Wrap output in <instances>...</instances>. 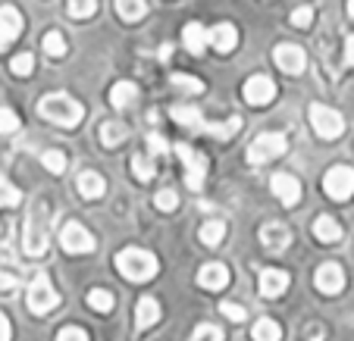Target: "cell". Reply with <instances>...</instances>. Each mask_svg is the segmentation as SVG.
Returning a JSON list of instances; mask_svg holds the SVG:
<instances>
[{"label":"cell","instance_id":"obj_1","mask_svg":"<svg viewBox=\"0 0 354 341\" xmlns=\"http://www.w3.org/2000/svg\"><path fill=\"white\" fill-rule=\"evenodd\" d=\"M38 113L44 116L47 122H54V126H79L82 116H85V107H82L79 101H73L69 94H47V97H41L38 104Z\"/></svg>","mask_w":354,"mask_h":341},{"label":"cell","instance_id":"obj_2","mask_svg":"<svg viewBox=\"0 0 354 341\" xmlns=\"http://www.w3.org/2000/svg\"><path fill=\"white\" fill-rule=\"evenodd\" d=\"M116 269H120V275L129 282H147L157 275L160 263H157L154 254H147V251H141V248H126L116 254Z\"/></svg>","mask_w":354,"mask_h":341},{"label":"cell","instance_id":"obj_3","mask_svg":"<svg viewBox=\"0 0 354 341\" xmlns=\"http://www.w3.org/2000/svg\"><path fill=\"white\" fill-rule=\"evenodd\" d=\"M26 301H28V310H32V313L44 316V313H50V310L60 304V295H57V288L50 285V279H47L44 273H38L32 279V285H28Z\"/></svg>","mask_w":354,"mask_h":341},{"label":"cell","instance_id":"obj_4","mask_svg":"<svg viewBox=\"0 0 354 341\" xmlns=\"http://www.w3.org/2000/svg\"><path fill=\"white\" fill-rule=\"evenodd\" d=\"M310 126H314V132L326 141L339 138V135L345 132V119H342V113L333 110V107H326V104H310Z\"/></svg>","mask_w":354,"mask_h":341},{"label":"cell","instance_id":"obj_5","mask_svg":"<svg viewBox=\"0 0 354 341\" xmlns=\"http://www.w3.org/2000/svg\"><path fill=\"white\" fill-rule=\"evenodd\" d=\"M288 150V141L286 135L279 132H263L261 138L248 148V160L251 163H267V160H276V157H282Z\"/></svg>","mask_w":354,"mask_h":341},{"label":"cell","instance_id":"obj_6","mask_svg":"<svg viewBox=\"0 0 354 341\" xmlns=\"http://www.w3.org/2000/svg\"><path fill=\"white\" fill-rule=\"evenodd\" d=\"M176 154H179L182 166H185V185L192 191H198L204 185V175H207V160L192 148V144H176Z\"/></svg>","mask_w":354,"mask_h":341},{"label":"cell","instance_id":"obj_7","mask_svg":"<svg viewBox=\"0 0 354 341\" xmlns=\"http://www.w3.org/2000/svg\"><path fill=\"white\" fill-rule=\"evenodd\" d=\"M323 191L333 201H348L354 194V169L351 166H333L323 175Z\"/></svg>","mask_w":354,"mask_h":341},{"label":"cell","instance_id":"obj_8","mask_svg":"<svg viewBox=\"0 0 354 341\" xmlns=\"http://www.w3.org/2000/svg\"><path fill=\"white\" fill-rule=\"evenodd\" d=\"M22 244H26L28 257H41L47 251V228H44V213H41V207H35V213H28Z\"/></svg>","mask_w":354,"mask_h":341},{"label":"cell","instance_id":"obj_9","mask_svg":"<svg viewBox=\"0 0 354 341\" xmlns=\"http://www.w3.org/2000/svg\"><path fill=\"white\" fill-rule=\"evenodd\" d=\"M60 241L69 254H91L94 251V235L82 222H66L60 228Z\"/></svg>","mask_w":354,"mask_h":341},{"label":"cell","instance_id":"obj_10","mask_svg":"<svg viewBox=\"0 0 354 341\" xmlns=\"http://www.w3.org/2000/svg\"><path fill=\"white\" fill-rule=\"evenodd\" d=\"M241 97H245L251 107H263V104H270L276 97V85L270 75H251V79L245 81V88H241Z\"/></svg>","mask_w":354,"mask_h":341},{"label":"cell","instance_id":"obj_11","mask_svg":"<svg viewBox=\"0 0 354 341\" xmlns=\"http://www.w3.org/2000/svg\"><path fill=\"white\" fill-rule=\"evenodd\" d=\"M273 63L288 75H301L304 66H308V54L301 50L298 44H279L273 50Z\"/></svg>","mask_w":354,"mask_h":341},{"label":"cell","instance_id":"obj_12","mask_svg":"<svg viewBox=\"0 0 354 341\" xmlns=\"http://www.w3.org/2000/svg\"><path fill=\"white\" fill-rule=\"evenodd\" d=\"M270 188H273V194L286 207H295V204L301 201V185H298V179L288 173H276L273 179H270Z\"/></svg>","mask_w":354,"mask_h":341},{"label":"cell","instance_id":"obj_13","mask_svg":"<svg viewBox=\"0 0 354 341\" xmlns=\"http://www.w3.org/2000/svg\"><path fill=\"white\" fill-rule=\"evenodd\" d=\"M314 282L323 295H339L342 288H345V273H342L339 263H323V266L317 269Z\"/></svg>","mask_w":354,"mask_h":341},{"label":"cell","instance_id":"obj_14","mask_svg":"<svg viewBox=\"0 0 354 341\" xmlns=\"http://www.w3.org/2000/svg\"><path fill=\"white\" fill-rule=\"evenodd\" d=\"M22 32V16L16 13V7H0V54L19 38Z\"/></svg>","mask_w":354,"mask_h":341},{"label":"cell","instance_id":"obj_15","mask_svg":"<svg viewBox=\"0 0 354 341\" xmlns=\"http://www.w3.org/2000/svg\"><path fill=\"white\" fill-rule=\"evenodd\" d=\"M261 241L270 254H282V251L292 244V232H288V226H282V222H267V226L261 228Z\"/></svg>","mask_w":354,"mask_h":341},{"label":"cell","instance_id":"obj_16","mask_svg":"<svg viewBox=\"0 0 354 341\" xmlns=\"http://www.w3.org/2000/svg\"><path fill=\"white\" fill-rule=\"evenodd\" d=\"M288 273L286 269H276V266H270V269H263L261 273V295L263 298H282L288 291Z\"/></svg>","mask_w":354,"mask_h":341},{"label":"cell","instance_id":"obj_17","mask_svg":"<svg viewBox=\"0 0 354 341\" xmlns=\"http://www.w3.org/2000/svg\"><path fill=\"white\" fill-rule=\"evenodd\" d=\"M207 41L220 54H232L235 47H239V32H235V26H229V22H220V26L207 28Z\"/></svg>","mask_w":354,"mask_h":341},{"label":"cell","instance_id":"obj_18","mask_svg":"<svg viewBox=\"0 0 354 341\" xmlns=\"http://www.w3.org/2000/svg\"><path fill=\"white\" fill-rule=\"evenodd\" d=\"M198 285L207 288V291H220L229 285V269L223 263H207V266L198 269Z\"/></svg>","mask_w":354,"mask_h":341},{"label":"cell","instance_id":"obj_19","mask_svg":"<svg viewBox=\"0 0 354 341\" xmlns=\"http://www.w3.org/2000/svg\"><path fill=\"white\" fill-rule=\"evenodd\" d=\"M182 44H185L188 54L201 57V54H204V50L210 47V41H207V28L201 26V22H188V26L182 28Z\"/></svg>","mask_w":354,"mask_h":341},{"label":"cell","instance_id":"obj_20","mask_svg":"<svg viewBox=\"0 0 354 341\" xmlns=\"http://www.w3.org/2000/svg\"><path fill=\"white\" fill-rule=\"evenodd\" d=\"M75 188H79L82 197L97 201V197H104V191H107V182H104V175H97V173H82L79 179H75Z\"/></svg>","mask_w":354,"mask_h":341},{"label":"cell","instance_id":"obj_21","mask_svg":"<svg viewBox=\"0 0 354 341\" xmlns=\"http://www.w3.org/2000/svg\"><path fill=\"white\" fill-rule=\"evenodd\" d=\"M154 322H160V304L154 298H141L138 301V310H135V329H151Z\"/></svg>","mask_w":354,"mask_h":341},{"label":"cell","instance_id":"obj_22","mask_svg":"<svg viewBox=\"0 0 354 341\" xmlns=\"http://www.w3.org/2000/svg\"><path fill=\"white\" fill-rule=\"evenodd\" d=\"M135 101H138V85H135V81H116L113 91H110V104H113L116 110H126V107H132Z\"/></svg>","mask_w":354,"mask_h":341},{"label":"cell","instance_id":"obj_23","mask_svg":"<svg viewBox=\"0 0 354 341\" xmlns=\"http://www.w3.org/2000/svg\"><path fill=\"white\" fill-rule=\"evenodd\" d=\"M97 135H100V144H104V148H116V144L126 141L129 128L122 126V122H100Z\"/></svg>","mask_w":354,"mask_h":341},{"label":"cell","instance_id":"obj_24","mask_svg":"<svg viewBox=\"0 0 354 341\" xmlns=\"http://www.w3.org/2000/svg\"><path fill=\"white\" fill-rule=\"evenodd\" d=\"M314 235L323 241V244H335V241H342V226L333 220V216H320V220L314 222Z\"/></svg>","mask_w":354,"mask_h":341},{"label":"cell","instance_id":"obj_25","mask_svg":"<svg viewBox=\"0 0 354 341\" xmlns=\"http://www.w3.org/2000/svg\"><path fill=\"white\" fill-rule=\"evenodd\" d=\"M198 128H201V132H207V135H216V138H232V135H239L241 119H239V116H232V119L216 122V126H214V122H204V119H201Z\"/></svg>","mask_w":354,"mask_h":341},{"label":"cell","instance_id":"obj_26","mask_svg":"<svg viewBox=\"0 0 354 341\" xmlns=\"http://www.w3.org/2000/svg\"><path fill=\"white\" fill-rule=\"evenodd\" d=\"M116 13L126 22H138V19H145L147 3L145 0H116Z\"/></svg>","mask_w":354,"mask_h":341},{"label":"cell","instance_id":"obj_27","mask_svg":"<svg viewBox=\"0 0 354 341\" xmlns=\"http://www.w3.org/2000/svg\"><path fill=\"white\" fill-rule=\"evenodd\" d=\"M66 38H63V32H57V28H50V32L44 35V54L50 57V60H63L66 57Z\"/></svg>","mask_w":354,"mask_h":341},{"label":"cell","instance_id":"obj_28","mask_svg":"<svg viewBox=\"0 0 354 341\" xmlns=\"http://www.w3.org/2000/svg\"><path fill=\"white\" fill-rule=\"evenodd\" d=\"M251 335H254V341H282V329L276 320H257Z\"/></svg>","mask_w":354,"mask_h":341},{"label":"cell","instance_id":"obj_29","mask_svg":"<svg viewBox=\"0 0 354 341\" xmlns=\"http://www.w3.org/2000/svg\"><path fill=\"white\" fill-rule=\"evenodd\" d=\"M223 235H226V222L223 220H214V222H204V226H201V241H204L207 248H216L223 241Z\"/></svg>","mask_w":354,"mask_h":341},{"label":"cell","instance_id":"obj_30","mask_svg":"<svg viewBox=\"0 0 354 341\" xmlns=\"http://www.w3.org/2000/svg\"><path fill=\"white\" fill-rule=\"evenodd\" d=\"M132 173H135V179H141V182L154 179V173H157L154 157H147V154H135V157H132Z\"/></svg>","mask_w":354,"mask_h":341},{"label":"cell","instance_id":"obj_31","mask_svg":"<svg viewBox=\"0 0 354 341\" xmlns=\"http://www.w3.org/2000/svg\"><path fill=\"white\" fill-rule=\"evenodd\" d=\"M88 304L97 313H110L113 310V295H110L107 288H94V291H88Z\"/></svg>","mask_w":354,"mask_h":341},{"label":"cell","instance_id":"obj_32","mask_svg":"<svg viewBox=\"0 0 354 341\" xmlns=\"http://www.w3.org/2000/svg\"><path fill=\"white\" fill-rule=\"evenodd\" d=\"M94 10H97V0H69L66 3V13L73 19H91Z\"/></svg>","mask_w":354,"mask_h":341},{"label":"cell","instance_id":"obj_33","mask_svg":"<svg viewBox=\"0 0 354 341\" xmlns=\"http://www.w3.org/2000/svg\"><path fill=\"white\" fill-rule=\"evenodd\" d=\"M41 163H44L47 173H54V175L66 173V154H63V150H44V154H41Z\"/></svg>","mask_w":354,"mask_h":341},{"label":"cell","instance_id":"obj_34","mask_svg":"<svg viewBox=\"0 0 354 341\" xmlns=\"http://www.w3.org/2000/svg\"><path fill=\"white\" fill-rule=\"evenodd\" d=\"M22 204V194L16 185H10L3 175H0V207H19Z\"/></svg>","mask_w":354,"mask_h":341},{"label":"cell","instance_id":"obj_35","mask_svg":"<svg viewBox=\"0 0 354 341\" xmlns=\"http://www.w3.org/2000/svg\"><path fill=\"white\" fill-rule=\"evenodd\" d=\"M22 128V119L16 116V110L0 107V135H16Z\"/></svg>","mask_w":354,"mask_h":341},{"label":"cell","instance_id":"obj_36","mask_svg":"<svg viewBox=\"0 0 354 341\" xmlns=\"http://www.w3.org/2000/svg\"><path fill=\"white\" fill-rule=\"evenodd\" d=\"M173 119L179 122V126L198 128V122L204 119V116H201V110H194V107H173Z\"/></svg>","mask_w":354,"mask_h":341},{"label":"cell","instance_id":"obj_37","mask_svg":"<svg viewBox=\"0 0 354 341\" xmlns=\"http://www.w3.org/2000/svg\"><path fill=\"white\" fill-rule=\"evenodd\" d=\"M192 341H223V329L214 326V322H201L192 332Z\"/></svg>","mask_w":354,"mask_h":341},{"label":"cell","instance_id":"obj_38","mask_svg":"<svg viewBox=\"0 0 354 341\" xmlns=\"http://www.w3.org/2000/svg\"><path fill=\"white\" fill-rule=\"evenodd\" d=\"M173 85L182 88V91H188V94H204V81L194 79V75H185V72H176L173 75Z\"/></svg>","mask_w":354,"mask_h":341},{"label":"cell","instance_id":"obj_39","mask_svg":"<svg viewBox=\"0 0 354 341\" xmlns=\"http://www.w3.org/2000/svg\"><path fill=\"white\" fill-rule=\"evenodd\" d=\"M10 69H13V75H32V69H35V57L28 54H16L13 60H10Z\"/></svg>","mask_w":354,"mask_h":341},{"label":"cell","instance_id":"obj_40","mask_svg":"<svg viewBox=\"0 0 354 341\" xmlns=\"http://www.w3.org/2000/svg\"><path fill=\"white\" fill-rule=\"evenodd\" d=\"M154 204H157V210H163V213H169V210H176V207H179V194H176V191H169V188H163V191H157V194H154Z\"/></svg>","mask_w":354,"mask_h":341},{"label":"cell","instance_id":"obj_41","mask_svg":"<svg viewBox=\"0 0 354 341\" xmlns=\"http://www.w3.org/2000/svg\"><path fill=\"white\" fill-rule=\"evenodd\" d=\"M57 341H88V332L79 326H63L60 332H57Z\"/></svg>","mask_w":354,"mask_h":341},{"label":"cell","instance_id":"obj_42","mask_svg":"<svg viewBox=\"0 0 354 341\" xmlns=\"http://www.w3.org/2000/svg\"><path fill=\"white\" fill-rule=\"evenodd\" d=\"M310 22H314V10L310 7H298L292 13V26L295 28H310Z\"/></svg>","mask_w":354,"mask_h":341},{"label":"cell","instance_id":"obj_43","mask_svg":"<svg viewBox=\"0 0 354 341\" xmlns=\"http://www.w3.org/2000/svg\"><path fill=\"white\" fill-rule=\"evenodd\" d=\"M220 310H223V316H229L232 322H245L248 320V313H245V307H239V304H220Z\"/></svg>","mask_w":354,"mask_h":341},{"label":"cell","instance_id":"obj_44","mask_svg":"<svg viewBox=\"0 0 354 341\" xmlns=\"http://www.w3.org/2000/svg\"><path fill=\"white\" fill-rule=\"evenodd\" d=\"M147 150L157 157L167 154V141H163V135H147Z\"/></svg>","mask_w":354,"mask_h":341},{"label":"cell","instance_id":"obj_45","mask_svg":"<svg viewBox=\"0 0 354 341\" xmlns=\"http://www.w3.org/2000/svg\"><path fill=\"white\" fill-rule=\"evenodd\" d=\"M10 332H13V329H10V320L0 313V341H10Z\"/></svg>","mask_w":354,"mask_h":341},{"label":"cell","instance_id":"obj_46","mask_svg":"<svg viewBox=\"0 0 354 341\" xmlns=\"http://www.w3.org/2000/svg\"><path fill=\"white\" fill-rule=\"evenodd\" d=\"M345 60H348V63H351V66H354V35H351V38L345 41Z\"/></svg>","mask_w":354,"mask_h":341},{"label":"cell","instance_id":"obj_47","mask_svg":"<svg viewBox=\"0 0 354 341\" xmlns=\"http://www.w3.org/2000/svg\"><path fill=\"white\" fill-rule=\"evenodd\" d=\"M16 285V279H13V275H3V273H0V291H10V288H13Z\"/></svg>","mask_w":354,"mask_h":341},{"label":"cell","instance_id":"obj_48","mask_svg":"<svg viewBox=\"0 0 354 341\" xmlns=\"http://www.w3.org/2000/svg\"><path fill=\"white\" fill-rule=\"evenodd\" d=\"M348 16L354 19V0H348Z\"/></svg>","mask_w":354,"mask_h":341}]
</instances>
